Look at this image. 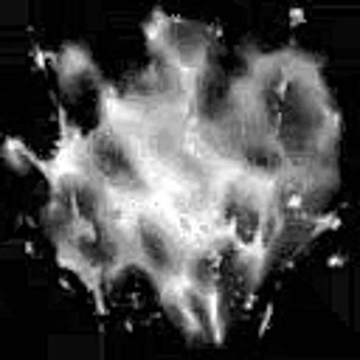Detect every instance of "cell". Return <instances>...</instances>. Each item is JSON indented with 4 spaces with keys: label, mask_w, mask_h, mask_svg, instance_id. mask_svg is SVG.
I'll list each match as a JSON object with an SVG mask.
<instances>
[{
    "label": "cell",
    "mask_w": 360,
    "mask_h": 360,
    "mask_svg": "<svg viewBox=\"0 0 360 360\" xmlns=\"http://www.w3.org/2000/svg\"><path fill=\"white\" fill-rule=\"evenodd\" d=\"M155 48L166 65L174 70L197 79L208 53V31L197 22L186 20H166L155 25Z\"/></svg>",
    "instance_id": "cell-1"
}]
</instances>
